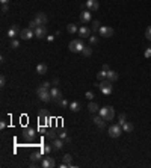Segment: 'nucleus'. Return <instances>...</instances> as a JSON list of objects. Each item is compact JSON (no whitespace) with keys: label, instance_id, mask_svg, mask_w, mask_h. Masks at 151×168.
Segmentation results:
<instances>
[{"label":"nucleus","instance_id":"obj_1","mask_svg":"<svg viewBox=\"0 0 151 168\" xmlns=\"http://www.w3.org/2000/svg\"><path fill=\"white\" fill-rule=\"evenodd\" d=\"M37 95L39 97V100H42V102H45V103L52 100V94H50V90H48L47 86H44V85H42V86H39V88L37 90Z\"/></svg>","mask_w":151,"mask_h":168},{"label":"nucleus","instance_id":"obj_2","mask_svg":"<svg viewBox=\"0 0 151 168\" xmlns=\"http://www.w3.org/2000/svg\"><path fill=\"white\" fill-rule=\"evenodd\" d=\"M112 83L113 82L104 79V80H100V83H98L97 86L100 88V91L104 94V95H110V94H112Z\"/></svg>","mask_w":151,"mask_h":168},{"label":"nucleus","instance_id":"obj_3","mask_svg":"<svg viewBox=\"0 0 151 168\" xmlns=\"http://www.w3.org/2000/svg\"><path fill=\"white\" fill-rule=\"evenodd\" d=\"M70 52L73 53H82V50L85 49V44H83V39H73L68 46Z\"/></svg>","mask_w":151,"mask_h":168},{"label":"nucleus","instance_id":"obj_4","mask_svg":"<svg viewBox=\"0 0 151 168\" xmlns=\"http://www.w3.org/2000/svg\"><path fill=\"white\" fill-rule=\"evenodd\" d=\"M106 121H110L113 120V117H115V109H113L112 106H104V108H101L100 112H98Z\"/></svg>","mask_w":151,"mask_h":168},{"label":"nucleus","instance_id":"obj_5","mask_svg":"<svg viewBox=\"0 0 151 168\" xmlns=\"http://www.w3.org/2000/svg\"><path fill=\"white\" fill-rule=\"evenodd\" d=\"M122 133V126L121 124H112L109 127V136L110 138H119Z\"/></svg>","mask_w":151,"mask_h":168},{"label":"nucleus","instance_id":"obj_6","mask_svg":"<svg viewBox=\"0 0 151 168\" xmlns=\"http://www.w3.org/2000/svg\"><path fill=\"white\" fill-rule=\"evenodd\" d=\"M98 34H100V37L110 38V37H113V29L109 27V26H101L100 30H98Z\"/></svg>","mask_w":151,"mask_h":168},{"label":"nucleus","instance_id":"obj_7","mask_svg":"<svg viewBox=\"0 0 151 168\" xmlns=\"http://www.w3.org/2000/svg\"><path fill=\"white\" fill-rule=\"evenodd\" d=\"M41 165L44 168H55L56 167V161H55V158L47 156V158H44V159L41 161Z\"/></svg>","mask_w":151,"mask_h":168},{"label":"nucleus","instance_id":"obj_8","mask_svg":"<svg viewBox=\"0 0 151 168\" xmlns=\"http://www.w3.org/2000/svg\"><path fill=\"white\" fill-rule=\"evenodd\" d=\"M35 135H37V130H35L33 127H26L24 132H23V136H24L26 141H32V139L35 138Z\"/></svg>","mask_w":151,"mask_h":168},{"label":"nucleus","instance_id":"obj_9","mask_svg":"<svg viewBox=\"0 0 151 168\" xmlns=\"http://www.w3.org/2000/svg\"><path fill=\"white\" fill-rule=\"evenodd\" d=\"M50 94H52V100L55 102V103H59L60 100H62V93H60V90L55 86V88H52L50 90Z\"/></svg>","mask_w":151,"mask_h":168},{"label":"nucleus","instance_id":"obj_10","mask_svg":"<svg viewBox=\"0 0 151 168\" xmlns=\"http://www.w3.org/2000/svg\"><path fill=\"white\" fill-rule=\"evenodd\" d=\"M91 20H92L91 11L89 9H82V12H80V21L82 23H91Z\"/></svg>","mask_w":151,"mask_h":168},{"label":"nucleus","instance_id":"obj_11","mask_svg":"<svg viewBox=\"0 0 151 168\" xmlns=\"http://www.w3.org/2000/svg\"><path fill=\"white\" fill-rule=\"evenodd\" d=\"M85 8H86V9H89L91 12H95V11L100 8V3H98V0H86Z\"/></svg>","mask_w":151,"mask_h":168},{"label":"nucleus","instance_id":"obj_12","mask_svg":"<svg viewBox=\"0 0 151 168\" xmlns=\"http://www.w3.org/2000/svg\"><path fill=\"white\" fill-rule=\"evenodd\" d=\"M20 32H21V29H20L17 24H14V26H11L8 29V37L11 38V39H14L15 37H20Z\"/></svg>","mask_w":151,"mask_h":168},{"label":"nucleus","instance_id":"obj_13","mask_svg":"<svg viewBox=\"0 0 151 168\" xmlns=\"http://www.w3.org/2000/svg\"><path fill=\"white\" fill-rule=\"evenodd\" d=\"M33 35H35V32H33L30 27L21 29V32H20V37H21V39H30Z\"/></svg>","mask_w":151,"mask_h":168},{"label":"nucleus","instance_id":"obj_14","mask_svg":"<svg viewBox=\"0 0 151 168\" xmlns=\"http://www.w3.org/2000/svg\"><path fill=\"white\" fill-rule=\"evenodd\" d=\"M35 21H37L39 26H45L47 24V21H48V18H47V15L44 14V12H38L37 14V17H35Z\"/></svg>","mask_w":151,"mask_h":168},{"label":"nucleus","instance_id":"obj_15","mask_svg":"<svg viewBox=\"0 0 151 168\" xmlns=\"http://www.w3.org/2000/svg\"><path fill=\"white\" fill-rule=\"evenodd\" d=\"M35 37H37L38 39L45 38L47 37V27H45V26H39V27H37V29H35Z\"/></svg>","mask_w":151,"mask_h":168},{"label":"nucleus","instance_id":"obj_16","mask_svg":"<svg viewBox=\"0 0 151 168\" xmlns=\"http://www.w3.org/2000/svg\"><path fill=\"white\" fill-rule=\"evenodd\" d=\"M91 32H92V30H91L88 26H82V27L79 29V35L82 37V39H83V38H89L91 37Z\"/></svg>","mask_w":151,"mask_h":168},{"label":"nucleus","instance_id":"obj_17","mask_svg":"<svg viewBox=\"0 0 151 168\" xmlns=\"http://www.w3.org/2000/svg\"><path fill=\"white\" fill-rule=\"evenodd\" d=\"M48 123V114L45 109H41L39 111V124L41 126H44V124H47Z\"/></svg>","mask_w":151,"mask_h":168},{"label":"nucleus","instance_id":"obj_18","mask_svg":"<svg viewBox=\"0 0 151 168\" xmlns=\"http://www.w3.org/2000/svg\"><path fill=\"white\" fill-rule=\"evenodd\" d=\"M52 146H53V150H56V151H57V150H60L64 146H65V141H64V139H60V138L57 136V138H55V139H53Z\"/></svg>","mask_w":151,"mask_h":168},{"label":"nucleus","instance_id":"obj_19","mask_svg":"<svg viewBox=\"0 0 151 168\" xmlns=\"http://www.w3.org/2000/svg\"><path fill=\"white\" fill-rule=\"evenodd\" d=\"M94 124L98 129H103V127L106 126V120H104L101 115H97V117H94Z\"/></svg>","mask_w":151,"mask_h":168},{"label":"nucleus","instance_id":"obj_20","mask_svg":"<svg viewBox=\"0 0 151 168\" xmlns=\"http://www.w3.org/2000/svg\"><path fill=\"white\" fill-rule=\"evenodd\" d=\"M42 150L41 151H35V153H32L30 154V161H32V164H35V162H38V161H42L44 158H42Z\"/></svg>","mask_w":151,"mask_h":168},{"label":"nucleus","instance_id":"obj_21","mask_svg":"<svg viewBox=\"0 0 151 168\" xmlns=\"http://www.w3.org/2000/svg\"><path fill=\"white\" fill-rule=\"evenodd\" d=\"M88 111L91 112V114H97V112H100V108H98V105L95 103V102H89V105H88Z\"/></svg>","mask_w":151,"mask_h":168},{"label":"nucleus","instance_id":"obj_22","mask_svg":"<svg viewBox=\"0 0 151 168\" xmlns=\"http://www.w3.org/2000/svg\"><path fill=\"white\" fill-rule=\"evenodd\" d=\"M106 79L110 80V82H115V80H118V73L113 71V70H109V71H107V76H106Z\"/></svg>","mask_w":151,"mask_h":168},{"label":"nucleus","instance_id":"obj_23","mask_svg":"<svg viewBox=\"0 0 151 168\" xmlns=\"http://www.w3.org/2000/svg\"><path fill=\"white\" fill-rule=\"evenodd\" d=\"M80 109H82V106H80L79 102H71L70 103V111L71 112H79Z\"/></svg>","mask_w":151,"mask_h":168},{"label":"nucleus","instance_id":"obj_24","mask_svg":"<svg viewBox=\"0 0 151 168\" xmlns=\"http://www.w3.org/2000/svg\"><path fill=\"white\" fill-rule=\"evenodd\" d=\"M57 136H59L60 139H64L65 142H70V141H71V138H70V135H68V133H67V132H65V130H60V132H59V133H57Z\"/></svg>","mask_w":151,"mask_h":168},{"label":"nucleus","instance_id":"obj_25","mask_svg":"<svg viewBox=\"0 0 151 168\" xmlns=\"http://www.w3.org/2000/svg\"><path fill=\"white\" fill-rule=\"evenodd\" d=\"M37 73L38 74H45V73H47V65H45V64H38Z\"/></svg>","mask_w":151,"mask_h":168},{"label":"nucleus","instance_id":"obj_26","mask_svg":"<svg viewBox=\"0 0 151 168\" xmlns=\"http://www.w3.org/2000/svg\"><path fill=\"white\" fill-rule=\"evenodd\" d=\"M133 129H134V127H133V124L130 123V121H126V123L122 124V130H124V132H127V133H130V132H133Z\"/></svg>","mask_w":151,"mask_h":168},{"label":"nucleus","instance_id":"obj_27","mask_svg":"<svg viewBox=\"0 0 151 168\" xmlns=\"http://www.w3.org/2000/svg\"><path fill=\"white\" fill-rule=\"evenodd\" d=\"M62 161H64L68 167H73V164H71V162H73V156H71L70 153H68V154H65V156L62 158Z\"/></svg>","mask_w":151,"mask_h":168},{"label":"nucleus","instance_id":"obj_28","mask_svg":"<svg viewBox=\"0 0 151 168\" xmlns=\"http://www.w3.org/2000/svg\"><path fill=\"white\" fill-rule=\"evenodd\" d=\"M67 30H68V34H76V32H79V29H77V24H74V23H70V24L67 26Z\"/></svg>","mask_w":151,"mask_h":168},{"label":"nucleus","instance_id":"obj_29","mask_svg":"<svg viewBox=\"0 0 151 168\" xmlns=\"http://www.w3.org/2000/svg\"><path fill=\"white\" fill-rule=\"evenodd\" d=\"M82 55L86 56V58H88V56H91V55H92V47H91V46H85V49L82 50Z\"/></svg>","mask_w":151,"mask_h":168},{"label":"nucleus","instance_id":"obj_30","mask_svg":"<svg viewBox=\"0 0 151 168\" xmlns=\"http://www.w3.org/2000/svg\"><path fill=\"white\" fill-rule=\"evenodd\" d=\"M100 27H101V26H100V21H98V20H94V23H92V26H91V30L95 34V32L100 30Z\"/></svg>","mask_w":151,"mask_h":168},{"label":"nucleus","instance_id":"obj_31","mask_svg":"<svg viewBox=\"0 0 151 168\" xmlns=\"http://www.w3.org/2000/svg\"><path fill=\"white\" fill-rule=\"evenodd\" d=\"M57 105H59V108H60V109H68V108H70V103H68L65 98H62Z\"/></svg>","mask_w":151,"mask_h":168},{"label":"nucleus","instance_id":"obj_32","mask_svg":"<svg viewBox=\"0 0 151 168\" xmlns=\"http://www.w3.org/2000/svg\"><path fill=\"white\" fill-rule=\"evenodd\" d=\"M126 121H127V115H126V114H119V115H118V124L122 126Z\"/></svg>","mask_w":151,"mask_h":168},{"label":"nucleus","instance_id":"obj_33","mask_svg":"<svg viewBox=\"0 0 151 168\" xmlns=\"http://www.w3.org/2000/svg\"><path fill=\"white\" fill-rule=\"evenodd\" d=\"M45 136H47L48 139H55V138H57V135L55 133V130H45Z\"/></svg>","mask_w":151,"mask_h":168},{"label":"nucleus","instance_id":"obj_34","mask_svg":"<svg viewBox=\"0 0 151 168\" xmlns=\"http://www.w3.org/2000/svg\"><path fill=\"white\" fill-rule=\"evenodd\" d=\"M106 76H107V71L101 70L100 73H97V79H98V80H104V79H106Z\"/></svg>","mask_w":151,"mask_h":168},{"label":"nucleus","instance_id":"obj_35","mask_svg":"<svg viewBox=\"0 0 151 168\" xmlns=\"http://www.w3.org/2000/svg\"><path fill=\"white\" fill-rule=\"evenodd\" d=\"M53 150V146H48V144H45L44 147H42V153H45V154H48L50 151Z\"/></svg>","mask_w":151,"mask_h":168},{"label":"nucleus","instance_id":"obj_36","mask_svg":"<svg viewBox=\"0 0 151 168\" xmlns=\"http://www.w3.org/2000/svg\"><path fill=\"white\" fill-rule=\"evenodd\" d=\"M18 47H20L18 39H15V38H14V39L11 41V49H18Z\"/></svg>","mask_w":151,"mask_h":168},{"label":"nucleus","instance_id":"obj_37","mask_svg":"<svg viewBox=\"0 0 151 168\" xmlns=\"http://www.w3.org/2000/svg\"><path fill=\"white\" fill-rule=\"evenodd\" d=\"M29 27H30L32 30H35L37 27H39V24H38V23H37V21H35V20H32V21L29 23Z\"/></svg>","mask_w":151,"mask_h":168},{"label":"nucleus","instance_id":"obj_38","mask_svg":"<svg viewBox=\"0 0 151 168\" xmlns=\"http://www.w3.org/2000/svg\"><path fill=\"white\" fill-rule=\"evenodd\" d=\"M145 37H147V39H148V41H151V26H148V27H147V30H145Z\"/></svg>","mask_w":151,"mask_h":168},{"label":"nucleus","instance_id":"obj_39","mask_svg":"<svg viewBox=\"0 0 151 168\" xmlns=\"http://www.w3.org/2000/svg\"><path fill=\"white\" fill-rule=\"evenodd\" d=\"M97 42H98V38L95 37H89V44H91V46H92V44H97Z\"/></svg>","mask_w":151,"mask_h":168},{"label":"nucleus","instance_id":"obj_40","mask_svg":"<svg viewBox=\"0 0 151 168\" xmlns=\"http://www.w3.org/2000/svg\"><path fill=\"white\" fill-rule=\"evenodd\" d=\"M85 97H86V98H88V100H89V102H91V100H92V98H94L95 95L92 93H91V91H88V93L85 94Z\"/></svg>","mask_w":151,"mask_h":168},{"label":"nucleus","instance_id":"obj_41","mask_svg":"<svg viewBox=\"0 0 151 168\" xmlns=\"http://www.w3.org/2000/svg\"><path fill=\"white\" fill-rule=\"evenodd\" d=\"M144 56H145V58H151V47H147V49H145Z\"/></svg>","mask_w":151,"mask_h":168},{"label":"nucleus","instance_id":"obj_42","mask_svg":"<svg viewBox=\"0 0 151 168\" xmlns=\"http://www.w3.org/2000/svg\"><path fill=\"white\" fill-rule=\"evenodd\" d=\"M8 9H9V8H8V3H3V5H2V12H3V14H6V12H8Z\"/></svg>","mask_w":151,"mask_h":168},{"label":"nucleus","instance_id":"obj_43","mask_svg":"<svg viewBox=\"0 0 151 168\" xmlns=\"http://www.w3.org/2000/svg\"><path fill=\"white\" fill-rule=\"evenodd\" d=\"M5 85H6V77L2 76V77H0V86H5Z\"/></svg>","mask_w":151,"mask_h":168},{"label":"nucleus","instance_id":"obj_44","mask_svg":"<svg viewBox=\"0 0 151 168\" xmlns=\"http://www.w3.org/2000/svg\"><path fill=\"white\" fill-rule=\"evenodd\" d=\"M103 70H104V71H109L110 68H109V65H107V64H103Z\"/></svg>","mask_w":151,"mask_h":168},{"label":"nucleus","instance_id":"obj_45","mask_svg":"<svg viewBox=\"0 0 151 168\" xmlns=\"http://www.w3.org/2000/svg\"><path fill=\"white\" fill-rule=\"evenodd\" d=\"M6 127V123H5V120H2V123H0V129H5Z\"/></svg>","mask_w":151,"mask_h":168},{"label":"nucleus","instance_id":"obj_46","mask_svg":"<svg viewBox=\"0 0 151 168\" xmlns=\"http://www.w3.org/2000/svg\"><path fill=\"white\" fill-rule=\"evenodd\" d=\"M53 39H55V35H47V41H50V42H52Z\"/></svg>","mask_w":151,"mask_h":168},{"label":"nucleus","instance_id":"obj_47","mask_svg":"<svg viewBox=\"0 0 151 168\" xmlns=\"http://www.w3.org/2000/svg\"><path fill=\"white\" fill-rule=\"evenodd\" d=\"M0 2H2V5L3 3H9V0H0Z\"/></svg>","mask_w":151,"mask_h":168}]
</instances>
